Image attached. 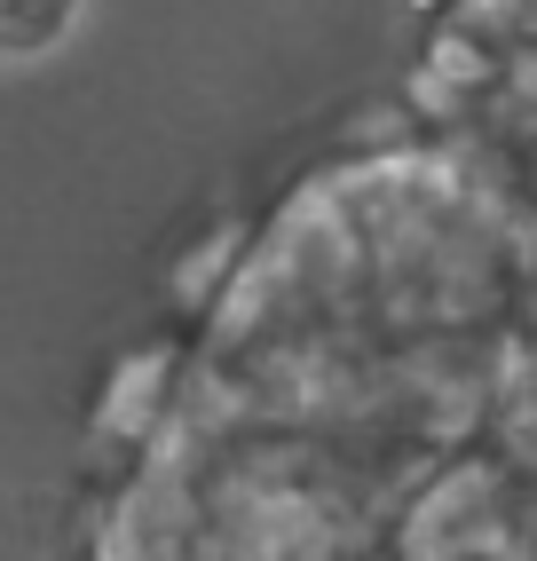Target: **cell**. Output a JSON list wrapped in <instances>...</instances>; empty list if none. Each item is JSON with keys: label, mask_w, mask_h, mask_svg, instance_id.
<instances>
[{"label": "cell", "mask_w": 537, "mask_h": 561, "mask_svg": "<svg viewBox=\"0 0 537 561\" xmlns=\"http://www.w3.org/2000/svg\"><path fill=\"white\" fill-rule=\"evenodd\" d=\"M514 474L498 459H458L427 491L396 514V553L403 561H514Z\"/></svg>", "instance_id": "1"}, {"label": "cell", "mask_w": 537, "mask_h": 561, "mask_svg": "<svg viewBox=\"0 0 537 561\" xmlns=\"http://www.w3.org/2000/svg\"><path fill=\"white\" fill-rule=\"evenodd\" d=\"M80 0H0V56H41L64 41Z\"/></svg>", "instance_id": "2"}]
</instances>
